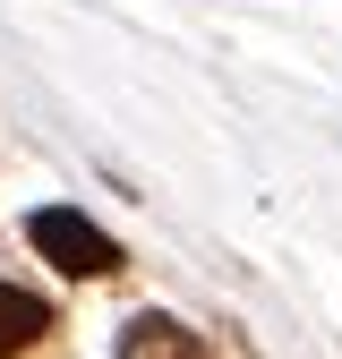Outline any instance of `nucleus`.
I'll use <instances>...</instances> for the list:
<instances>
[{
    "instance_id": "obj_3",
    "label": "nucleus",
    "mask_w": 342,
    "mask_h": 359,
    "mask_svg": "<svg viewBox=\"0 0 342 359\" xmlns=\"http://www.w3.org/2000/svg\"><path fill=\"white\" fill-rule=\"evenodd\" d=\"M120 359H205V342L180 317H128L120 325Z\"/></svg>"
},
{
    "instance_id": "obj_2",
    "label": "nucleus",
    "mask_w": 342,
    "mask_h": 359,
    "mask_svg": "<svg viewBox=\"0 0 342 359\" xmlns=\"http://www.w3.org/2000/svg\"><path fill=\"white\" fill-rule=\"evenodd\" d=\"M60 317H52V299H34L26 283H0V359H18V351H34L43 334H52Z\"/></svg>"
},
{
    "instance_id": "obj_1",
    "label": "nucleus",
    "mask_w": 342,
    "mask_h": 359,
    "mask_svg": "<svg viewBox=\"0 0 342 359\" xmlns=\"http://www.w3.org/2000/svg\"><path fill=\"white\" fill-rule=\"evenodd\" d=\"M26 240L60 265V274H77V283H95V274H120V240L103 231V222H86L77 205H34L26 214Z\"/></svg>"
}]
</instances>
